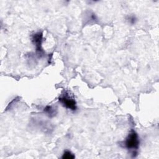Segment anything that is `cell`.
Returning <instances> with one entry per match:
<instances>
[{
  "instance_id": "cell-3",
  "label": "cell",
  "mask_w": 159,
  "mask_h": 159,
  "mask_svg": "<svg viewBox=\"0 0 159 159\" xmlns=\"http://www.w3.org/2000/svg\"><path fill=\"white\" fill-rule=\"evenodd\" d=\"M33 42L36 47L37 51L41 53L42 51L41 47L42 42V33H37L34 34L33 36Z\"/></svg>"
},
{
  "instance_id": "cell-4",
  "label": "cell",
  "mask_w": 159,
  "mask_h": 159,
  "mask_svg": "<svg viewBox=\"0 0 159 159\" xmlns=\"http://www.w3.org/2000/svg\"><path fill=\"white\" fill-rule=\"evenodd\" d=\"M62 158L63 159H73L75 158V155L70 151H66L64 152Z\"/></svg>"
},
{
  "instance_id": "cell-1",
  "label": "cell",
  "mask_w": 159,
  "mask_h": 159,
  "mask_svg": "<svg viewBox=\"0 0 159 159\" xmlns=\"http://www.w3.org/2000/svg\"><path fill=\"white\" fill-rule=\"evenodd\" d=\"M140 141L138 134L134 131H131L128 135L125 141V146L127 149L132 151H136L138 149Z\"/></svg>"
},
{
  "instance_id": "cell-2",
  "label": "cell",
  "mask_w": 159,
  "mask_h": 159,
  "mask_svg": "<svg viewBox=\"0 0 159 159\" xmlns=\"http://www.w3.org/2000/svg\"><path fill=\"white\" fill-rule=\"evenodd\" d=\"M58 100L66 108L71 109L72 111H75L76 109V103L75 100L67 93H65L59 97Z\"/></svg>"
},
{
  "instance_id": "cell-6",
  "label": "cell",
  "mask_w": 159,
  "mask_h": 159,
  "mask_svg": "<svg viewBox=\"0 0 159 159\" xmlns=\"http://www.w3.org/2000/svg\"><path fill=\"white\" fill-rule=\"evenodd\" d=\"M127 20L129 21V22L130 23L132 24H134L136 23V18L135 16H129L127 19Z\"/></svg>"
},
{
  "instance_id": "cell-5",
  "label": "cell",
  "mask_w": 159,
  "mask_h": 159,
  "mask_svg": "<svg viewBox=\"0 0 159 159\" xmlns=\"http://www.w3.org/2000/svg\"><path fill=\"white\" fill-rule=\"evenodd\" d=\"M44 111H45L49 115V116L52 117L54 116L55 111H54V109L52 108V106H47L44 109Z\"/></svg>"
}]
</instances>
